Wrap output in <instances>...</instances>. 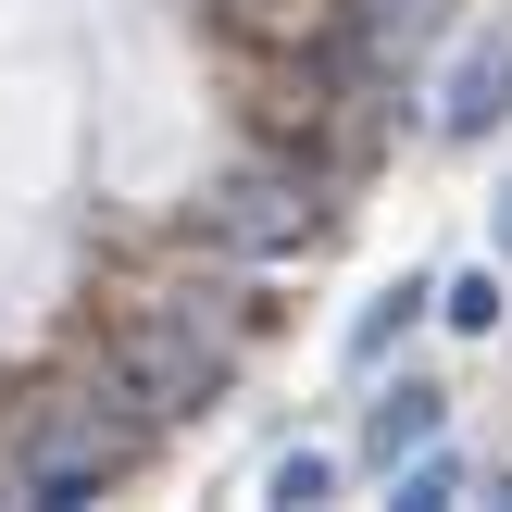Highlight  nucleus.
<instances>
[{
	"mask_svg": "<svg viewBox=\"0 0 512 512\" xmlns=\"http://www.w3.org/2000/svg\"><path fill=\"white\" fill-rule=\"evenodd\" d=\"M125 388H138L150 413H200V400L225 388V338L200 313H150L138 338H125Z\"/></svg>",
	"mask_w": 512,
	"mask_h": 512,
	"instance_id": "obj_2",
	"label": "nucleus"
},
{
	"mask_svg": "<svg viewBox=\"0 0 512 512\" xmlns=\"http://www.w3.org/2000/svg\"><path fill=\"white\" fill-rule=\"evenodd\" d=\"M450 500H463V475H450V463H413V475H400V512H450Z\"/></svg>",
	"mask_w": 512,
	"mask_h": 512,
	"instance_id": "obj_8",
	"label": "nucleus"
},
{
	"mask_svg": "<svg viewBox=\"0 0 512 512\" xmlns=\"http://www.w3.org/2000/svg\"><path fill=\"white\" fill-rule=\"evenodd\" d=\"M500 113H512V38H475L463 63H450V100H438V125H450V138H488Z\"/></svg>",
	"mask_w": 512,
	"mask_h": 512,
	"instance_id": "obj_4",
	"label": "nucleus"
},
{
	"mask_svg": "<svg viewBox=\"0 0 512 512\" xmlns=\"http://www.w3.org/2000/svg\"><path fill=\"white\" fill-rule=\"evenodd\" d=\"M125 450L138 438H125L113 413H50L38 438H25V463H13V500L25 512H75V500H100L125 475Z\"/></svg>",
	"mask_w": 512,
	"mask_h": 512,
	"instance_id": "obj_1",
	"label": "nucleus"
},
{
	"mask_svg": "<svg viewBox=\"0 0 512 512\" xmlns=\"http://www.w3.org/2000/svg\"><path fill=\"white\" fill-rule=\"evenodd\" d=\"M438 425H450V400L438 388H400V400H375V425H363V450L400 475V450H438Z\"/></svg>",
	"mask_w": 512,
	"mask_h": 512,
	"instance_id": "obj_5",
	"label": "nucleus"
},
{
	"mask_svg": "<svg viewBox=\"0 0 512 512\" xmlns=\"http://www.w3.org/2000/svg\"><path fill=\"white\" fill-rule=\"evenodd\" d=\"M213 238L225 250H288V238H313V175H238V188L213 200Z\"/></svg>",
	"mask_w": 512,
	"mask_h": 512,
	"instance_id": "obj_3",
	"label": "nucleus"
},
{
	"mask_svg": "<svg viewBox=\"0 0 512 512\" xmlns=\"http://www.w3.org/2000/svg\"><path fill=\"white\" fill-rule=\"evenodd\" d=\"M438 313L463 325V338H475V325H500V275H463V288H438Z\"/></svg>",
	"mask_w": 512,
	"mask_h": 512,
	"instance_id": "obj_6",
	"label": "nucleus"
},
{
	"mask_svg": "<svg viewBox=\"0 0 512 512\" xmlns=\"http://www.w3.org/2000/svg\"><path fill=\"white\" fill-rule=\"evenodd\" d=\"M500 263H512V200H500Z\"/></svg>",
	"mask_w": 512,
	"mask_h": 512,
	"instance_id": "obj_11",
	"label": "nucleus"
},
{
	"mask_svg": "<svg viewBox=\"0 0 512 512\" xmlns=\"http://www.w3.org/2000/svg\"><path fill=\"white\" fill-rule=\"evenodd\" d=\"M413 300H425V288H388V300H375V313H363V325H350V350H363V363H375V350H388V338H400V313H413Z\"/></svg>",
	"mask_w": 512,
	"mask_h": 512,
	"instance_id": "obj_7",
	"label": "nucleus"
},
{
	"mask_svg": "<svg viewBox=\"0 0 512 512\" xmlns=\"http://www.w3.org/2000/svg\"><path fill=\"white\" fill-rule=\"evenodd\" d=\"M275 500H288V512L325 500V450H288V463H275Z\"/></svg>",
	"mask_w": 512,
	"mask_h": 512,
	"instance_id": "obj_9",
	"label": "nucleus"
},
{
	"mask_svg": "<svg viewBox=\"0 0 512 512\" xmlns=\"http://www.w3.org/2000/svg\"><path fill=\"white\" fill-rule=\"evenodd\" d=\"M438 0H363V25H425Z\"/></svg>",
	"mask_w": 512,
	"mask_h": 512,
	"instance_id": "obj_10",
	"label": "nucleus"
}]
</instances>
